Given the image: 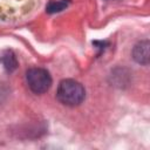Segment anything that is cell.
Wrapping results in <instances>:
<instances>
[{
    "label": "cell",
    "mask_w": 150,
    "mask_h": 150,
    "mask_svg": "<svg viewBox=\"0 0 150 150\" xmlns=\"http://www.w3.org/2000/svg\"><path fill=\"white\" fill-rule=\"evenodd\" d=\"M149 48H150L149 40H143V41H139L137 45H135V47L132 49V57H134V60L137 63L143 64V66L149 64V61H150Z\"/></svg>",
    "instance_id": "cell-3"
},
{
    "label": "cell",
    "mask_w": 150,
    "mask_h": 150,
    "mask_svg": "<svg viewBox=\"0 0 150 150\" xmlns=\"http://www.w3.org/2000/svg\"><path fill=\"white\" fill-rule=\"evenodd\" d=\"M26 80L29 89L35 94L46 93L52 86V77L43 68H30L26 73Z\"/></svg>",
    "instance_id": "cell-2"
},
{
    "label": "cell",
    "mask_w": 150,
    "mask_h": 150,
    "mask_svg": "<svg viewBox=\"0 0 150 150\" xmlns=\"http://www.w3.org/2000/svg\"><path fill=\"white\" fill-rule=\"evenodd\" d=\"M0 62L7 73H13L18 68V60L12 50L2 52L0 55Z\"/></svg>",
    "instance_id": "cell-4"
},
{
    "label": "cell",
    "mask_w": 150,
    "mask_h": 150,
    "mask_svg": "<svg viewBox=\"0 0 150 150\" xmlns=\"http://www.w3.org/2000/svg\"><path fill=\"white\" fill-rule=\"evenodd\" d=\"M56 97L64 105L76 107L83 102L86 97V90L80 82L71 79H66L59 83Z\"/></svg>",
    "instance_id": "cell-1"
},
{
    "label": "cell",
    "mask_w": 150,
    "mask_h": 150,
    "mask_svg": "<svg viewBox=\"0 0 150 150\" xmlns=\"http://www.w3.org/2000/svg\"><path fill=\"white\" fill-rule=\"evenodd\" d=\"M66 7H67V4L63 1H52L47 5L46 11H47V13L53 14V13H57V12L63 11Z\"/></svg>",
    "instance_id": "cell-5"
}]
</instances>
